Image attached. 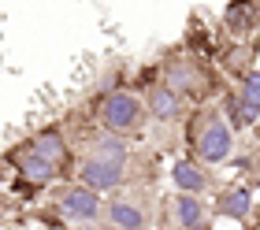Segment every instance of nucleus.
Instances as JSON below:
<instances>
[{"label": "nucleus", "instance_id": "3", "mask_svg": "<svg viewBox=\"0 0 260 230\" xmlns=\"http://www.w3.org/2000/svg\"><path fill=\"white\" fill-rule=\"evenodd\" d=\"M186 141H190V156L201 160L205 167L227 163L231 152H234V130H231L227 115H223L219 108H197L190 115Z\"/></svg>", "mask_w": 260, "mask_h": 230}, {"label": "nucleus", "instance_id": "2", "mask_svg": "<svg viewBox=\"0 0 260 230\" xmlns=\"http://www.w3.org/2000/svg\"><path fill=\"white\" fill-rule=\"evenodd\" d=\"M126 167H130L126 138L101 130V134L89 141V149H86V156H82V163H78V182L97 189V193H115L123 186V178H126Z\"/></svg>", "mask_w": 260, "mask_h": 230}, {"label": "nucleus", "instance_id": "8", "mask_svg": "<svg viewBox=\"0 0 260 230\" xmlns=\"http://www.w3.org/2000/svg\"><path fill=\"white\" fill-rule=\"evenodd\" d=\"M212 215L216 219H231V223H245L253 215V189L245 182H231L216 193V204H212Z\"/></svg>", "mask_w": 260, "mask_h": 230}, {"label": "nucleus", "instance_id": "15", "mask_svg": "<svg viewBox=\"0 0 260 230\" xmlns=\"http://www.w3.org/2000/svg\"><path fill=\"white\" fill-rule=\"evenodd\" d=\"M253 130H256V141H260V123H256V126H253Z\"/></svg>", "mask_w": 260, "mask_h": 230}, {"label": "nucleus", "instance_id": "6", "mask_svg": "<svg viewBox=\"0 0 260 230\" xmlns=\"http://www.w3.org/2000/svg\"><path fill=\"white\" fill-rule=\"evenodd\" d=\"M160 71H164L160 82H168V86L175 93H182L186 101H201V93L208 86V75H205V67H201V59H175V63L160 67Z\"/></svg>", "mask_w": 260, "mask_h": 230}, {"label": "nucleus", "instance_id": "1", "mask_svg": "<svg viewBox=\"0 0 260 230\" xmlns=\"http://www.w3.org/2000/svg\"><path fill=\"white\" fill-rule=\"evenodd\" d=\"M67 138H63V126L52 123V126H41L38 134H30L19 149L8 152V163L15 167V182L19 189H41L56 182L63 171H67Z\"/></svg>", "mask_w": 260, "mask_h": 230}, {"label": "nucleus", "instance_id": "12", "mask_svg": "<svg viewBox=\"0 0 260 230\" xmlns=\"http://www.w3.org/2000/svg\"><path fill=\"white\" fill-rule=\"evenodd\" d=\"M256 22H260L256 0H231V4L223 8V26H227V34H234V38H245L249 30H256Z\"/></svg>", "mask_w": 260, "mask_h": 230}, {"label": "nucleus", "instance_id": "14", "mask_svg": "<svg viewBox=\"0 0 260 230\" xmlns=\"http://www.w3.org/2000/svg\"><path fill=\"white\" fill-rule=\"evenodd\" d=\"M219 112L227 115V123H231V130H234V134H242V130H249V126H253V123H249V115H245V108H242V96H238V89L223 93Z\"/></svg>", "mask_w": 260, "mask_h": 230}, {"label": "nucleus", "instance_id": "4", "mask_svg": "<svg viewBox=\"0 0 260 230\" xmlns=\"http://www.w3.org/2000/svg\"><path fill=\"white\" fill-rule=\"evenodd\" d=\"M145 112H149V108L141 104L138 93H130V89H112V93L101 101L97 119H101V130L126 138V134H138V130H141Z\"/></svg>", "mask_w": 260, "mask_h": 230}, {"label": "nucleus", "instance_id": "13", "mask_svg": "<svg viewBox=\"0 0 260 230\" xmlns=\"http://www.w3.org/2000/svg\"><path fill=\"white\" fill-rule=\"evenodd\" d=\"M238 96H242V108H245V115H249V123L256 126L260 123V67L245 71V78L238 86Z\"/></svg>", "mask_w": 260, "mask_h": 230}, {"label": "nucleus", "instance_id": "7", "mask_svg": "<svg viewBox=\"0 0 260 230\" xmlns=\"http://www.w3.org/2000/svg\"><path fill=\"white\" fill-rule=\"evenodd\" d=\"M168 215L179 230H208V223H212V208L197 193H171L168 197Z\"/></svg>", "mask_w": 260, "mask_h": 230}, {"label": "nucleus", "instance_id": "10", "mask_svg": "<svg viewBox=\"0 0 260 230\" xmlns=\"http://www.w3.org/2000/svg\"><path fill=\"white\" fill-rule=\"evenodd\" d=\"M145 108H149V115L156 119V123H179L186 115V96L175 93L168 82H156V86L145 93Z\"/></svg>", "mask_w": 260, "mask_h": 230}, {"label": "nucleus", "instance_id": "11", "mask_svg": "<svg viewBox=\"0 0 260 230\" xmlns=\"http://www.w3.org/2000/svg\"><path fill=\"white\" fill-rule=\"evenodd\" d=\"M108 223H112V230H149L152 226V215H149L145 204L134 201V197H112Z\"/></svg>", "mask_w": 260, "mask_h": 230}, {"label": "nucleus", "instance_id": "9", "mask_svg": "<svg viewBox=\"0 0 260 230\" xmlns=\"http://www.w3.org/2000/svg\"><path fill=\"white\" fill-rule=\"evenodd\" d=\"M171 186H175V193H197L201 197L212 186V167H205L193 156H179L171 163Z\"/></svg>", "mask_w": 260, "mask_h": 230}, {"label": "nucleus", "instance_id": "5", "mask_svg": "<svg viewBox=\"0 0 260 230\" xmlns=\"http://www.w3.org/2000/svg\"><path fill=\"white\" fill-rule=\"evenodd\" d=\"M56 212H60L67 223L86 226V223H97L101 215H104V201H101L97 189L75 182V186H67L60 197H56Z\"/></svg>", "mask_w": 260, "mask_h": 230}]
</instances>
